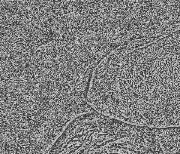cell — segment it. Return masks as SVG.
<instances>
[{
	"mask_svg": "<svg viewBox=\"0 0 180 154\" xmlns=\"http://www.w3.org/2000/svg\"><path fill=\"white\" fill-rule=\"evenodd\" d=\"M164 154H180V127L154 128Z\"/></svg>",
	"mask_w": 180,
	"mask_h": 154,
	"instance_id": "cell-2",
	"label": "cell"
},
{
	"mask_svg": "<svg viewBox=\"0 0 180 154\" xmlns=\"http://www.w3.org/2000/svg\"><path fill=\"white\" fill-rule=\"evenodd\" d=\"M120 75L137 111L150 124H165L179 117V62L128 63Z\"/></svg>",
	"mask_w": 180,
	"mask_h": 154,
	"instance_id": "cell-1",
	"label": "cell"
}]
</instances>
